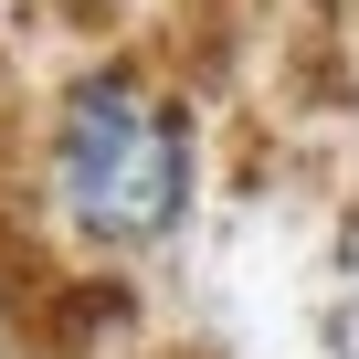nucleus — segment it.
<instances>
[{
    "instance_id": "obj_1",
    "label": "nucleus",
    "mask_w": 359,
    "mask_h": 359,
    "mask_svg": "<svg viewBox=\"0 0 359 359\" xmlns=\"http://www.w3.org/2000/svg\"><path fill=\"white\" fill-rule=\"evenodd\" d=\"M53 212L95 243V254H148L191 222V180H201V137H191V106L158 95L148 74L127 64H95L64 85L53 106Z\"/></svg>"
},
{
    "instance_id": "obj_2",
    "label": "nucleus",
    "mask_w": 359,
    "mask_h": 359,
    "mask_svg": "<svg viewBox=\"0 0 359 359\" xmlns=\"http://www.w3.org/2000/svg\"><path fill=\"white\" fill-rule=\"evenodd\" d=\"M0 359H22V327H11V296H0Z\"/></svg>"
}]
</instances>
